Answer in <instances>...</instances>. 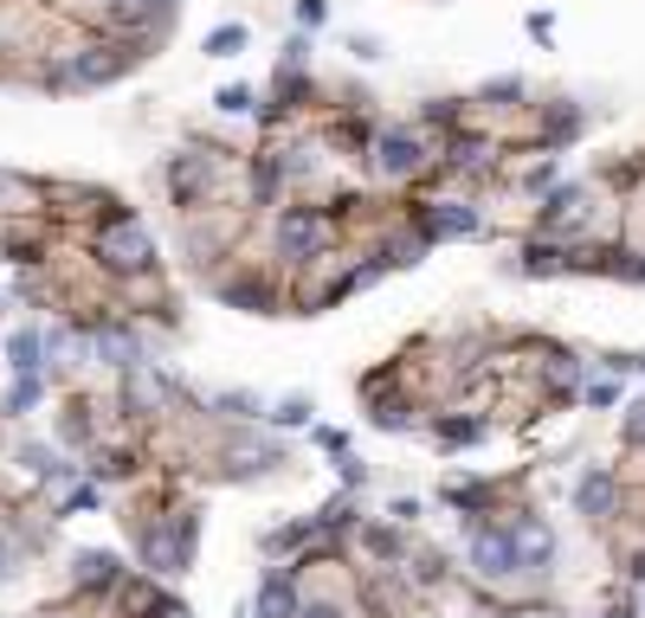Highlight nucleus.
<instances>
[{"mask_svg": "<svg viewBox=\"0 0 645 618\" xmlns=\"http://www.w3.org/2000/svg\"><path fill=\"white\" fill-rule=\"evenodd\" d=\"M214 104H220V109H232V116H239V109L252 104V91H246V84H227V91H220Z\"/></svg>", "mask_w": 645, "mask_h": 618, "instance_id": "obj_18", "label": "nucleus"}, {"mask_svg": "<svg viewBox=\"0 0 645 618\" xmlns=\"http://www.w3.org/2000/svg\"><path fill=\"white\" fill-rule=\"evenodd\" d=\"M471 561H478L485 580H510L517 574V547H510L503 528H471Z\"/></svg>", "mask_w": 645, "mask_h": 618, "instance_id": "obj_4", "label": "nucleus"}, {"mask_svg": "<svg viewBox=\"0 0 645 618\" xmlns=\"http://www.w3.org/2000/svg\"><path fill=\"white\" fill-rule=\"evenodd\" d=\"M419 161H426V148H419V136H407V129H394V136H381L375 143V168L387 175V181L419 175Z\"/></svg>", "mask_w": 645, "mask_h": 618, "instance_id": "obj_5", "label": "nucleus"}, {"mask_svg": "<svg viewBox=\"0 0 645 618\" xmlns=\"http://www.w3.org/2000/svg\"><path fill=\"white\" fill-rule=\"evenodd\" d=\"M33 400H39V374H20V387H13V400H7V406H13V412H27Z\"/></svg>", "mask_w": 645, "mask_h": 618, "instance_id": "obj_17", "label": "nucleus"}, {"mask_svg": "<svg viewBox=\"0 0 645 618\" xmlns=\"http://www.w3.org/2000/svg\"><path fill=\"white\" fill-rule=\"evenodd\" d=\"M97 355H104L111 367H143V355H136V335H129L123 323H104V328H97Z\"/></svg>", "mask_w": 645, "mask_h": 618, "instance_id": "obj_9", "label": "nucleus"}, {"mask_svg": "<svg viewBox=\"0 0 645 618\" xmlns=\"http://www.w3.org/2000/svg\"><path fill=\"white\" fill-rule=\"evenodd\" d=\"M298 618H342L336 606H298Z\"/></svg>", "mask_w": 645, "mask_h": 618, "instance_id": "obj_26", "label": "nucleus"}, {"mask_svg": "<svg viewBox=\"0 0 645 618\" xmlns=\"http://www.w3.org/2000/svg\"><path fill=\"white\" fill-rule=\"evenodd\" d=\"M626 432H633V438H645V400L633 406V419H626Z\"/></svg>", "mask_w": 645, "mask_h": 618, "instance_id": "obj_25", "label": "nucleus"}, {"mask_svg": "<svg viewBox=\"0 0 645 618\" xmlns=\"http://www.w3.org/2000/svg\"><path fill=\"white\" fill-rule=\"evenodd\" d=\"M523 271H530V277H549V271H562V252H555V245H530V252H523Z\"/></svg>", "mask_w": 645, "mask_h": 618, "instance_id": "obj_15", "label": "nucleus"}, {"mask_svg": "<svg viewBox=\"0 0 645 618\" xmlns=\"http://www.w3.org/2000/svg\"><path fill=\"white\" fill-rule=\"evenodd\" d=\"M375 426H407V406H375Z\"/></svg>", "mask_w": 645, "mask_h": 618, "instance_id": "obj_23", "label": "nucleus"}, {"mask_svg": "<svg viewBox=\"0 0 645 618\" xmlns=\"http://www.w3.org/2000/svg\"><path fill=\"white\" fill-rule=\"evenodd\" d=\"M116 580V561L104 547H91V554H77V586H111Z\"/></svg>", "mask_w": 645, "mask_h": 618, "instance_id": "obj_11", "label": "nucleus"}, {"mask_svg": "<svg viewBox=\"0 0 645 618\" xmlns=\"http://www.w3.org/2000/svg\"><path fill=\"white\" fill-rule=\"evenodd\" d=\"M7 567H13V547H7V535H0V580H7Z\"/></svg>", "mask_w": 645, "mask_h": 618, "instance_id": "obj_27", "label": "nucleus"}, {"mask_svg": "<svg viewBox=\"0 0 645 618\" xmlns=\"http://www.w3.org/2000/svg\"><path fill=\"white\" fill-rule=\"evenodd\" d=\"M330 213L323 207H284V219H278V252L284 258H316L323 245H330Z\"/></svg>", "mask_w": 645, "mask_h": 618, "instance_id": "obj_1", "label": "nucleus"}, {"mask_svg": "<svg viewBox=\"0 0 645 618\" xmlns=\"http://www.w3.org/2000/svg\"><path fill=\"white\" fill-rule=\"evenodd\" d=\"M478 155H485V143H478V136H458V143H452V161H478Z\"/></svg>", "mask_w": 645, "mask_h": 618, "instance_id": "obj_20", "label": "nucleus"}, {"mask_svg": "<svg viewBox=\"0 0 645 618\" xmlns=\"http://www.w3.org/2000/svg\"><path fill=\"white\" fill-rule=\"evenodd\" d=\"M129 59H136V52H123V45H91V52H77L72 65L59 72V84H77V91H91V84H111V77L129 72Z\"/></svg>", "mask_w": 645, "mask_h": 618, "instance_id": "obj_3", "label": "nucleus"}, {"mask_svg": "<svg viewBox=\"0 0 645 618\" xmlns=\"http://www.w3.org/2000/svg\"><path fill=\"white\" fill-rule=\"evenodd\" d=\"M97 258H104L111 271H149L155 245H149V232H143L136 219H111V226H104V239H97Z\"/></svg>", "mask_w": 645, "mask_h": 618, "instance_id": "obj_2", "label": "nucleus"}, {"mask_svg": "<svg viewBox=\"0 0 645 618\" xmlns=\"http://www.w3.org/2000/svg\"><path fill=\"white\" fill-rule=\"evenodd\" d=\"M465 232H478V213H471L465 200H433V213H426V239H465Z\"/></svg>", "mask_w": 645, "mask_h": 618, "instance_id": "obj_7", "label": "nucleus"}, {"mask_svg": "<svg viewBox=\"0 0 645 618\" xmlns=\"http://www.w3.org/2000/svg\"><path fill=\"white\" fill-rule=\"evenodd\" d=\"M91 432V419H84V406H65V438H84Z\"/></svg>", "mask_w": 645, "mask_h": 618, "instance_id": "obj_21", "label": "nucleus"}, {"mask_svg": "<svg viewBox=\"0 0 645 618\" xmlns=\"http://www.w3.org/2000/svg\"><path fill=\"white\" fill-rule=\"evenodd\" d=\"M368 547H375V554H394V547H400V535H394V528H368Z\"/></svg>", "mask_w": 645, "mask_h": 618, "instance_id": "obj_22", "label": "nucleus"}, {"mask_svg": "<svg viewBox=\"0 0 645 618\" xmlns=\"http://www.w3.org/2000/svg\"><path fill=\"white\" fill-rule=\"evenodd\" d=\"M478 432H485V426H471V419H458V426H439V438H446V444H471Z\"/></svg>", "mask_w": 645, "mask_h": 618, "instance_id": "obj_19", "label": "nucleus"}, {"mask_svg": "<svg viewBox=\"0 0 645 618\" xmlns=\"http://www.w3.org/2000/svg\"><path fill=\"white\" fill-rule=\"evenodd\" d=\"M607 618H633V612H626V606H613V612H607Z\"/></svg>", "mask_w": 645, "mask_h": 618, "instance_id": "obj_28", "label": "nucleus"}, {"mask_svg": "<svg viewBox=\"0 0 645 618\" xmlns=\"http://www.w3.org/2000/svg\"><path fill=\"white\" fill-rule=\"evenodd\" d=\"M239 45H246V27H220V33H207V52H214V59H232Z\"/></svg>", "mask_w": 645, "mask_h": 618, "instance_id": "obj_16", "label": "nucleus"}, {"mask_svg": "<svg viewBox=\"0 0 645 618\" xmlns=\"http://www.w3.org/2000/svg\"><path fill=\"white\" fill-rule=\"evenodd\" d=\"M149 7H155V13H162V7H175V0H149Z\"/></svg>", "mask_w": 645, "mask_h": 618, "instance_id": "obj_29", "label": "nucleus"}, {"mask_svg": "<svg viewBox=\"0 0 645 618\" xmlns=\"http://www.w3.org/2000/svg\"><path fill=\"white\" fill-rule=\"evenodd\" d=\"M259 618H298V586H291V574H266V586H259Z\"/></svg>", "mask_w": 645, "mask_h": 618, "instance_id": "obj_8", "label": "nucleus"}, {"mask_svg": "<svg viewBox=\"0 0 645 618\" xmlns=\"http://www.w3.org/2000/svg\"><path fill=\"white\" fill-rule=\"evenodd\" d=\"M510 547H517V574H535V567H549V554H555V535L542 528V522H523L517 535H510Z\"/></svg>", "mask_w": 645, "mask_h": 618, "instance_id": "obj_6", "label": "nucleus"}, {"mask_svg": "<svg viewBox=\"0 0 645 618\" xmlns=\"http://www.w3.org/2000/svg\"><path fill=\"white\" fill-rule=\"evenodd\" d=\"M7 355H13V374H33V367H39V335H33V328H27V335H13V342H7Z\"/></svg>", "mask_w": 645, "mask_h": 618, "instance_id": "obj_14", "label": "nucleus"}, {"mask_svg": "<svg viewBox=\"0 0 645 618\" xmlns=\"http://www.w3.org/2000/svg\"><path fill=\"white\" fill-rule=\"evenodd\" d=\"M569 219H581V187H562V193L542 207V226H569Z\"/></svg>", "mask_w": 645, "mask_h": 618, "instance_id": "obj_13", "label": "nucleus"}, {"mask_svg": "<svg viewBox=\"0 0 645 618\" xmlns=\"http://www.w3.org/2000/svg\"><path fill=\"white\" fill-rule=\"evenodd\" d=\"M278 419H284V426H304L310 406H304V400H291V406H278Z\"/></svg>", "mask_w": 645, "mask_h": 618, "instance_id": "obj_24", "label": "nucleus"}, {"mask_svg": "<svg viewBox=\"0 0 645 618\" xmlns=\"http://www.w3.org/2000/svg\"><path fill=\"white\" fill-rule=\"evenodd\" d=\"M123 606H129V612H155V618H175V606H168V599H162V593H155V586H123Z\"/></svg>", "mask_w": 645, "mask_h": 618, "instance_id": "obj_12", "label": "nucleus"}, {"mask_svg": "<svg viewBox=\"0 0 645 618\" xmlns=\"http://www.w3.org/2000/svg\"><path fill=\"white\" fill-rule=\"evenodd\" d=\"M613 496H620V490H613L607 471H594L587 483H581V510H587V515H613Z\"/></svg>", "mask_w": 645, "mask_h": 618, "instance_id": "obj_10", "label": "nucleus"}]
</instances>
